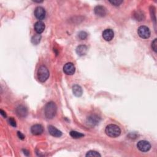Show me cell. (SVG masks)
<instances>
[{"instance_id": "d6986e66", "label": "cell", "mask_w": 157, "mask_h": 157, "mask_svg": "<svg viewBox=\"0 0 157 157\" xmlns=\"http://www.w3.org/2000/svg\"><path fill=\"white\" fill-rule=\"evenodd\" d=\"M87 157L88 156H91V157H98V156H101V155L98 152H96V151H94V150H90V151H88L86 155H85Z\"/></svg>"}, {"instance_id": "9a60e30c", "label": "cell", "mask_w": 157, "mask_h": 157, "mask_svg": "<svg viewBox=\"0 0 157 157\" xmlns=\"http://www.w3.org/2000/svg\"><path fill=\"white\" fill-rule=\"evenodd\" d=\"M73 93L74 96L77 97H80L82 95L83 93L82 88L78 85H74L73 87Z\"/></svg>"}, {"instance_id": "44dd1931", "label": "cell", "mask_w": 157, "mask_h": 157, "mask_svg": "<svg viewBox=\"0 0 157 157\" xmlns=\"http://www.w3.org/2000/svg\"><path fill=\"white\" fill-rule=\"evenodd\" d=\"M109 1L110 3H111L112 4L115 6H118L123 3V1H121V0H113V1Z\"/></svg>"}, {"instance_id": "30bf717a", "label": "cell", "mask_w": 157, "mask_h": 157, "mask_svg": "<svg viewBox=\"0 0 157 157\" xmlns=\"http://www.w3.org/2000/svg\"><path fill=\"white\" fill-rule=\"evenodd\" d=\"M94 12L96 16L99 17H104L107 14L106 9L102 6H96L94 9Z\"/></svg>"}, {"instance_id": "4fadbf2b", "label": "cell", "mask_w": 157, "mask_h": 157, "mask_svg": "<svg viewBox=\"0 0 157 157\" xmlns=\"http://www.w3.org/2000/svg\"><path fill=\"white\" fill-rule=\"evenodd\" d=\"M87 121L88 125L91 126H95L99 123L100 121V118L96 115H92L87 118Z\"/></svg>"}, {"instance_id": "9c48e42d", "label": "cell", "mask_w": 157, "mask_h": 157, "mask_svg": "<svg viewBox=\"0 0 157 157\" xmlns=\"http://www.w3.org/2000/svg\"><path fill=\"white\" fill-rule=\"evenodd\" d=\"M103 37L106 41H110L114 37V33L113 30L106 29L103 33Z\"/></svg>"}, {"instance_id": "d4e9b609", "label": "cell", "mask_w": 157, "mask_h": 157, "mask_svg": "<svg viewBox=\"0 0 157 157\" xmlns=\"http://www.w3.org/2000/svg\"><path fill=\"white\" fill-rule=\"evenodd\" d=\"M0 114H1V115L4 118H6V117H7L6 114V113H5V112H4L3 110H2V109L0 110Z\"/></svg>"}, {"instance_id": "6da1fadb", "label": "cell", "mask_w": 157, "mask_h": 157, "mask_svg": "<svg viewBox=\"0 0 157 157\" xmlns=\"http://www.w3.org/2000/svg\"><path fill=\"white\" fill-rule=\"evenodd\" d=\"M57 107L52 101L48 103L45 107V116L48 119H52L57 114Z\"/></svg>"}, {"instance_id": "277c9868", "label": "cell", "mask_w": 157, "mask_h": 157, "mask_svg": "<svg viewBox=\"0 0 157 157\" xmlns=\"http://www.w3.org/2000/svg\"><path fill=\"white\" fill-rule=\"evenodd\" d=\"M138 35L142 39H147L150 36V31L146 26H141L138 30Z\"/></svg>"}, {"instance_id": "7402d4cb", "label": "cell", "mask_w": 157, "mask_h": 157, "mask_svg": "<svg viewBox=\"0 0 157 157\" xmlns=\"http://www.w3.org/2000/svg\"><path fill=\"white\" fill-rule=\"evenodd\" d=\"M9 124L13 127H16L17 126V123H16V120L13 118V117H10L9 118Z\"/></svg>"}, {"instance_id": "2e32d148", "label": "cell", "mask_w": 157, "mask_h": 157, "mask_svg": "<svg viewBox=\"0 0 157 157\" xmlns=\"http://www.w3.org/2000/svg\"><path fill=\"white\" fill-rule=\"evenodd\" d=\"M87 47L86 46H84V45H81V46H78L76 48V53L78 56H84L85 55L87 52Z\"/></svg>"}, {"instance_id": "ffe728a7", "label": "cell", "mask_w": 157, "mask_h": 157, "mask_svg": "<svg viewBox=\"0 0 157 157\" xmlns=\"http://www.w3.org/2000/svg\"><path fill=\"white\" fill-rule=\"evenodd\" d=\"M87 36H88L87 33L85 31H83L79 32V33H78V38H79V39L81 40L85 39L87 38Z\"/></svg>"}, {"instance_id": "8fae6325", "label": "cell", "mask_w": 157, "mask_h": 157, "mask_svg": "<svg viewBox=\"0 0 157 157\" xmlns=\"http://www.w3.org/2000/svg\"><path fill=\"white\" fill-rule=\"evenodd\" d=\"M43 131H44L43 127H42V125L39 124L33 125L31 128V133L33 134V135L35 136L40 135V134H41L43 133Z\"/></svg>"}, {"instance_id": "5b68a950", "label": "cell", "mask_w": 157, "mask_h": 157, "mask_svg": "<svg viewBox=\"0 0 157 157\" xmlns=\"http://www.w3.org/2000/svg\"><path fill=\"white\" fill-rule=\"evenodd\" d=\"M137 147L140 151L142 152H146L150 150L151 145L149 142L147 141H140L138 142Z\"/></svg>"}, {"instance_id": "e0dca14e", "label": "cell", "mask_w": 157, "mask_h": 157, "mask_svg": "<svg viewBox=\"0 0 157 157\" xmlns=\"http://www.w3.org/2000/svg\"><path fill=\"white\" fill-rule=\"evenodd\" d=\"M70 136L74 139H79V138H81L84 136V134L79 133V132L76 131H71L70 133Z\"/></svg>"}, {"instance_id": "603a6c76", "label": "cell", "mask_w": 157, "mask_h": 157, "mask_svg": "<svg viewBox=\"0 0 157 157\" xmlns=\"http://www.w3.org/2000/svg\"><path fill=\"white\" fill-rule=\"evenodd\" d=\"M152 48L155 52L157 51V39H155L152 43Z\"/></svg>"}, {"instance_id": "52a82bcc", "label": "cell", "mask_w": 157, "mask_h": 157, "mask_svg": "<svg viewBox=\"0 0 157 157\" xmlns=\"http://www.w3.org/2000/svg\"><path fill=\"white\" fill-rule=\"evenodd\" d=\"M35 16L39 20H42L46 17V10L42 7H37L35 10Z\"/></svg>"}, {"instance_id": "cb8c5ba5", "label": "cell", "mask_w": 157, "mask_h": 157, "mask_svg": "<svg viewBox=\"0 0 157 157\" xmlns=\"http://www.w3.org/2000/svg\"><path fill=\"white\" fill-rule=\"evenodd\" d=\"M17 135H18V137L21 140H24L25 139V136L20 131L17 132Z\"/></svg>"}, {"instance_id": "ac0fdd59", "label": "cell", "mask_w": 157, "mask_h": 157, "mask_svg": "<svg viewBox=\"0 0 157 157\" xmlns=\"http://www.w3.org/2000/svg\"><path fill=\"white\" fill-rule=\"evenodd\" d=\"M41 39V36L40 34H37L35 36H33V38H31V42L35 44V45H37L39 43Z\"/></svg>"}, {"instance_id": "3957f363", "label": "cell", "mask_w": 157, "mask_h": 157, "mask_svg": "<svg viewBox=\"0 0 157 157\" xmlns=\"http://www.w3.org/2000/svg\"><path fill=\"white\" fill-rule=\"evenodd\" d=\"M49 77V71L45 66H40L38 71V78L40 82H46Z\"/></svg>"}, {"instance_id": "5bb4252c", "label": "cell", "mask_w": 157, "mask_h": 157, "mask_svg": "<svg viewBox=\"0 0 157 157\" xmlns=\"http://www.w3.org/2000/svg\"><path fill=\"white\" fill-rule=\"evenodd\" d=\"M35 30L38 34H41L45 30V25L41 21H38L35 24Z\"/></svg>"}, {"instance_id": "ba28073f", "label": "cell", "mask_w": 157, "mask_h": 157, "mask_svg": "<svg viewBox=\"0 0 157 157\" xmlns=\"http://www.w3.org/2000/svg\"><path fill=\"white\" fill-rule=\"evenodd\" d=\"M16 114L20 117H25L28 114V110L26 107L23 105L19 106L16 108Z\"/></svg>"}, {"instance_id": "7a4b0ae2", "label": "cell", "mask_w": 157, "mask_h": 157, "mask_svg": "<svg viewBox=\"0 0 157 157\" xmlns=\"http://www.w3.org/2000/svg\"><path fill=\"white\" fill-rule=\"evenodd\" d=\"M105 133L110 138H117L120 135L121 130L117 125L110 124L106 127Z\"/></svg>"}, {"instance_id": "7c38bea8", "label": "cell", "mask_w": 157, "mask_h": 157, "mask_svg": "<svg viewBox=\"0 0 157 157\" xmlns=\"http://www.w3.org/2000/svg\"><path fill=\"white\" fill-rule=\"evenodd\" d=\"M48 130L49 133L51 134L52 136L56 137V138H60L62 136V133L61 131L56 128L53 126L50 125L48 127Z\"/></svg>"}, {"instance_id": "8992f818", "label": "cell", "mask_w": 157, "mask_h": 157, "mask_svg": "<svg viewBox=\"0 0 157 157\" xmlns=\"http://www.w3.org/2000/svg\"><path fill=\"white\" fill-rule=\"evenodd\" d=\"M76 68L72 63H68L65 64L63 67V71L67 75H73L74 74Z\"/></svg>"}]
</instances>
